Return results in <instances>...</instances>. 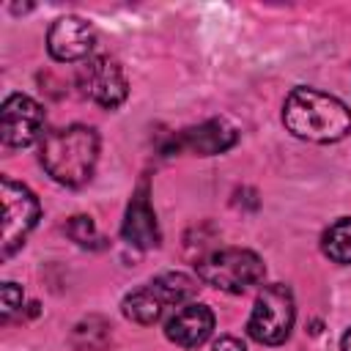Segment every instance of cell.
Listing matches in <instances>:
<instances>
[{
  "label": "cell",
  "mask_w": 351,
  "mask_h": 351,
  "mask_svg": "<svg viewBox=\"0 0 351 351\" xmlns=\"http://www.w3.org/2000/svg\"><path fill=\"white\" fill-rule=\"evenodd\" d=\"M285 129L310 143H337L351 132V110L315 88H293L282 104Z\"/></svg>",
  "instance_id": "6da1fadb"
},
{
  "label": "cell",
  "mask_w": 351,
  "mask_h": 351,
  "mask_svg": "<svg viewBox=\"0 0 351 351\" xmlns=\"http://www.w3.org/2000/svg\"><path fill=\"white\" fill-rule=\"evenodd\" d=\"M38 159L52 181L63 186H80L93 176L99 159V134L90 126L71 123L44 134Z\"/></svg>",
  "instance_id": "7a4b0ae2"
},
{
  "label": "cell",
  "mask_w": 351,
  "mask_h": 351,
  "mask_svg": "<svg viewBox=\"0 0 351 351\" xmlns=\"http://www.w3.org/2000/svg\"><path fill=\"white\" fill-rule=\"evenodd\" d=\"M195 266H197V277L206 285L225 293H244L252 285H258L266 274L263 261L252 250H241V247L211 250Z\"/></svg>",
  "instance_id": "3957f363"
},
{
  "label": "cell",
  "mask_w": 351,
  "mask_h": 351,
  "mask_svg": "<svg viewBox=\"0 0 351 351\" xmlns=\"http://www.w3.org/2000/svg\"><path fill=\"white\" fill-rule=\"evenodd\" d=\"M296 318V304L293 293L288 285H263V291L255 296L247 332L252 340L263 346H280L288 340Z\"/></svg>",
  "instance_id": "277c9868"
},
{
  "label": "cell",
  "mask_w": 351,
  "mask_h": 351,
  "mask_svg": "<svg viewBox=\"0 0 351 351\" xmlns=\"http://www.w3.org/2000/svg\"><path fill=\"white\" fill-rule=\"evenodd\" d=\"M0 200H3V236H0V255L11 258L27 239V233L36 228L41 206L36 195L11 178L0 181Z\"/></svg>",
  "instance_id": "5b68a950"
},
{
  "label": "cell",
  "mask_w": 351,
  "mask_h": 351,
  "mask_svg": "<svg viewBox=\"0 0 351 351\" xmlns=\"http://www.w3.org/2000/svg\"><path fill=\"white\" fill-rule=\"evenodd\" d=\"M77 88L82 90V96H88L90 101H96L99 107H107V110L123 104V99L129 93L123 69L110 55L88 58L77 71Z\"/></svg>",
  "instance_id": "8992f818"
},
{
  "label": "cell",
  "mask_w": 351,
  "mask_h": 351,
  "mask_svg": "<svg viewBox=\"0 0 351 351\" xmlns=\"http://www.w3.org/2000/svg\"><path fill=\"white\" fill-rule=\"evenodd\" d=\"M44 110L25 93H11L0 110V134L8 148H25L41 137Z\"/></svg>",
  "instance_id": "52a82bcc"
},
{
  "label": "cell",
  "mask_w": 351,
  "mask_h": 351,
  "mask_svg": "<svg viewBox=\"0 0 351 351\" xmlns=\"http://www.w3.org/2000/svg\"><path fill=\"white\" fill-rule=\"evenodd\" d=\"M93 44H96V33L82 16H60L52 22V27L47 33L49 55L55 60H63V63L88 60Z\"/></svg>",
  "instance_id": "ba28073f"
},
{
  "label": "cell",
  "mask_w": 351,
  "mask_h": 351,
  "mask_svg": "<svg viewBox=\"0 0 351 351\" xmlns=\"http://www.w3.org/2000/svg\"><path fill=\"white\" fill-rule=\"evenodd\" d=\"M211 332H214V313L200 302L181 304L165 324V337L181 348L203 346L211 337Z\"/></svg>",
  "instance_id": "9c48e42d"
},
{
  "label": "cell",
  "mask_w": 351,
  "mask_h": 351,
  "mask_svg": "<svg viewBox=\"0 0 351 351\" xmlns=\"http://www.w3.org/2000/svg\"><path fill=\"white\" fill-rule=\"evenodd\" d=\"M126 244L137 247V250H154L159 247V225H156V214L151 208L148 200V184L140 181V186L134 189L129 206H126V217H123V228H121Z\"/></svg>",
  "instance_id": "30bf717a"
},
{
  "label": "cell",
  "mask_w": 351,
  "mask_h": 351,
  "mask_svg": "<svg viewBox=\"0 0 351 351\" xmlns=\"http://www.w3.org/2000/svg\"><path fill=\"white\" fill-rule=\"evenodd\" d=\"M236 129L222 121V118H211L200 126H192V129H184L176 140H173V148L176 151H189V154H197V156H214V154H222L228 151L233 143H236Z\"/></svg>",
  "instance_id": "8fae6325"
},
{
  "label": "cell",
  "mask_w": 351,
  "mask_h": 351,
  "mask_svg": "<svg viewBox=\"0 0 351 351\" xmlns=\"http://www.w3.org/2000/svg\"><path fill=\"white\" fill-rule=\"evenodd\" d=\"M151 288H154V293L162 299V304H176V307H181V304H189V302L195 299V293H197V280H192V277L184 274V271H165V274H159V277L151 282Z\"/></svg>",
  "instance_id": "7c38bea8"
},
{
  "label": "cell",
  "mask_w": 351,
  "mask_h": 351,
  "mask_svg": "<svg viewBox=\"0 0 351 351\" xmlns=\"http://www.w3.org/2000/svg\"><path fill=\"white\" fill-rule=\"evenodd\" d=\"M123 315L129 318V321H134V324H154L159 315H162V310H165V304H162V299L154 293V288L148 285V288H140V291H132L126 299H123Z\"/></svg>",
  "instance_id": "4fadbf2b"
},
{
  "label": "cell",
  "mask_w": 351,
  "mask_h": 351,
  "mask_svg": "<svg viewBox=\"0 0 351 351\" xmlns=\"http://www.w3.org/2000/svg\"><path fill=\"white\" fill-rule=\"evenodd\" d=\"M321 250L335 263H351V217H340L324 230Z\"/></svg>",
  "instance_id": "5bb4252c"
},
{
  "label": "cell",
  "mask_w": 351,
  "mask_h": 351,
  "mask_svg": "<svg viewBox=\"0 0 351 351\" xmlns=\"http://www.w3.org/2000/svg\"><path fill=\"white\" fill-rule=\"evenodd\" d=\"M71 340H74V346L80 351H99L110 340V324L104 318L90 315L88 321H82V324L74 326V337Z\"/></svg>",
  "instance_id": "9a60e30c"
},
{
  "label": "cell",
  "mask_w": 351,
  "mask_h": 351,
  "mask_svg": "<svg viewBox=\"0 0 351 351\" xmlns=\"http://www.w3.org/2000/svg\"><path fill=\"white\" fill-rule=\"evenodd\" d=\"M66 233L80 244V247H101V233L96 230V222L85 214H77L66 222Z\"/></svg>",
  "instance_id": "2e32d148"
},
{
  "label": "cell",
  "mask_w": 351,
  "mask_h": 351,
  "mask_svg": "<svg viewBox=\"0 0 351 351\" xmlns=\"http://www.w3.org/2000/svg\"><path fill=\"white\" fill-rule=\"evenodd\" d=\"M0 310H3V321H8L19 307H22V288L16 282H3L0 288Z\"/></svg>",
  "instance_id": "e0dca14e"
},
{
  "label": "cell",
  "mask_w": 351,
  "mask_h": 351,
  "mask_svg": "<svg viewBox=\"0 0 351 351\" xmlns=\"http://www.w3.org/2000/svg\"><path fill=\"white\" fill-rule=\"evenodd\" d=\"M214 351H247V348H244V343H241L239 337H233V335H222V337L214 343Z\"/></svg>",
  "instance_id": "ac0fdd59"
},
{
  "label": "cell",
  "mask_w": 351,
  "mask_h": 351,
  "mask_svg": "<svg viewBox=\"0 0 351 351\" xmlns=\"http://www.w3.org/2000/svg\"><path fill=\"white\" fill-rule=\"evenodd\" d=\"M340 346H343V351H351V329L343 335V343H340Z\"/></svg>",
  "instance_id": "d6986e66"
}]
</instances>
